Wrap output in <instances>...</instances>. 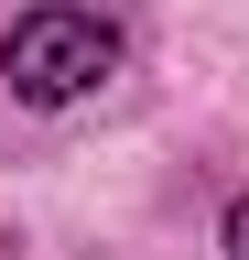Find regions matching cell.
<instances>
[{
  "mask_svg": "<svg viewBox=\"0 0 249 260\" xmlns=\"http://www.w3.org/2000/svg\"><path fill=\"white\" fill-rule=\"evenodd\" d=\"M0 76H11L22 109H76L119 76V22L98 0H44V11H22L0 32Z\"/></svg>",
  "mask_w": 249,
  "mask_h": 260,
  "instance_id": "6da1fadb",
  "label": "cell"
},
{
  "mask_svg": "<svg viewBox=\"0 0 249 260\" xmlns=\"http://www.w3.org/2000/svg\"><path fill=\"white\" fill-rule=\"evenodd\" d=\"M217 249H228V260H249V195H228V228H217Z\"/></svg>",
  "mask_w": 249,
  "mask_h": 260,
  "instance_id": "7a4b0ae2",
  "label": "cell"
}]
</instances>
